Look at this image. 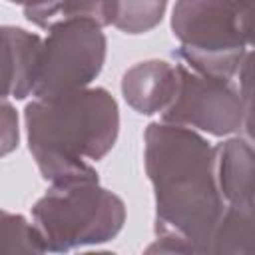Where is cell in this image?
Segmentation results:
<instances>
[{
	"instance_id": "6da1fadb",
	"label": "cell",
	"mask_w": 255,
	"mask_h": 255,
	"mask_svg": "<svg viewBox=\"0 0 255 255\" xmlns=\"http://www.w3.org/2000/svg\"><path fill=\"white\" fill-rule=\"evenodd\" d=\"M147 2H163V0H147ZM157 20V16L147 10L145 6H141V2H128L126 8L118 14V24L126 30H139V28H147Z\"/></svg>"
}]
</instances>
